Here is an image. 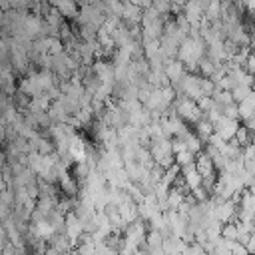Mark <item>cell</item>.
Instances as JSON below:
<instances>
[{"mask_svg": "<svg viewBox=\"0 0 255 255\" xmlns=\"http://www.w3.org/2000/svg\"><path fill=\"white\" fill-rule=\"evenodd\" d=\"M2 26H4V12L0 10V28H2Z\"/></svg>", "mask_w": 255, "mask_h": 255, "instance_id": "obj_21", "label": "cell"}, {"mask_svg": "<svg viewBox=\"0 0 255 255\" xmlns=\"http://www.w3.org/2000/svg\"><path fill=\"white\" fill-rule=\"evenodd\" d=\"M193 159H195V155H193L191 151H187V149H183V151H179V153H173V161H175V165H179V167L193 163Z\"/></svg>", "mask_w": 255, "mask_h": 255, "instance_id": "obj_16", "label": "cell"}, {"mask_svg": "<svg viewBox=\"0 0 255 255\" xmlns=\"http://www.w3.org/2000/svg\"><path fill=\"white\" fill-rule=\"evenodd\" d=\"M203 56H205V44H203V40L201 38H187L185 36L181 40L179 48H177L175 60H179L185 66V70H189V74H191V72H195L197 62Z\"/></svg>", "mask_w": 255, "mask_h": 255, "instance_id": "obj_1", "label": "cell"}, {"mask_svg": "<svg viewBox=\"0 0 255 255\" xmlns=\"http://www.w3.org/2000/svg\"><path fill=\"white\" fill-rule=\"evenodd\" d=\"M229 94H231V100L237 104V102H241L243 98H247L251 94V86L249 84H237L229 90Z\"/></svg>", "mask_w": 255, "mask_h": 255, "instance_id": "obj_14", "label": "cell"}, {"mask_svg": "<svg viewBox=\"0 0 255 255\" xmlns=\"http://www.w3.org/2000/svg\"><path fill=\"white\" fill-rule=\"evenodd\" d=\"M211 126H213V133L215 135H219L223 141H231L233 135H235V131H237V128H239V120H229V118L221 116Z\"/></svg>", "mask_w": 255, "mask_h": 255, "instance_id": "obj_3", "label": "cell"}, {"mask_svg": "<svg viewBox=\"0 0 255 255\" xmlns=\"http://www.w3.org/2000/svg\"><path fill=\"white\" fill-rule=\"evenodd\" d=\"M64 235L70 239L72 245H76L80 241V237L84 235V227H82V221L76 217L74 211L66 213L64 215Z\"/></svg>", "mask_w": 255, "mask_h": 255, "instance_id": "obj_4", "label": "cell"}, {"mask_svg": "<svg viewBox=\"0 0 255 255\" xmlns=\"http://www.w3.org/2000/svg\"><path fill=\"white\" fill-rule=\"evenodd\" d=\"M253 112H255V94L251 92L247 98H243L241 102H237V116H239V122L253 118Z\"/></svg>", "mask_w": 255, "mask_h": 255, "instance_id": "obj_11", "label": "cell"}, {"mask_svg": "<svg viewBox=\"0 0 255 255\" xmlns=\"http://www.w3.org/2000/svg\"><path fill=\"white\" fill-rule=\"evenodd\" d=\"M42 255H62V253H58V251H56V249H52V247H46Z\"/></svg>", "mask_w": 255, "mask_h": 255, "instance_id": "obj_20", "label": "cell"}, {"mask_svg": "<svg viewBox=\"0 0 255 255\" xmlns=\"http://www.w3.org/2000/svg\"><path fill=\"white\" fill-rule=\"evenodd\" d=\"M179 177H181L183 185L187 187V191H193V189H197L201 185V177H199V173H197V169H195L193 163L179 167Z\"/></svg>", "mask_w": 255, "mask_h": 255, "instance_id": "obj_7", "label": "cell"}, {"mask_svg": "<svg viewBox=\"0 0 255 255\" xmlns=\"http://www.w3.org/2000/svg\"><path fill=\"white\" fill-rule=\"evenodd\" d=\"M193 126H195V128H193V133H195L201 141H205V139L213 133V126H211V122H207L205 118H199Z\"/></svg>", "mask_w": 255, "mask_h": 255, "instance_id": "obj_12", "label": "cell"}, {"mask_svg": "<svg viewBox=\"0 0 255 255\" xmlns=\"http://www.w3.org/2000/svg\"><path fill=\"white\" fill-rule=\"evenodd\" d=\"M229 253L231 255H249L247 249L243 247V243H239V241H229Z\"/></svg>", "mask_w": 255, "mask_h": 255, "instance_id": "obj_18", "label": "cell"}, {"mask_svg": "<svg viewBox=\"0 0 255 255\" xmlns=\"http://www.w3.org/2000/svg\"><path fill=\"white\" fill-rule=\"evenodd\" d=\"M0 201H2V203H6L8 207H14V203H16V201H14V193H12L10 189L0 191Z\"/></svg>", "mask_w": 255, "mask_h": 255, "instance_id": "obj_19", "label": "cell"}, {"mask_svg": "<svg viewBox=\"0 0 255 255\" xmlns=\"http://www.w3.org/2000/svg\"><path fill=\"white\" fill-rule=\"evenodd\" d=\"M223 116L229 118V120H239V116H237V104L231 102V104L223 106Z\"/></svg>", "mask_w": 255, "mask_h": 255, "instance_id": "obj_17", "label": "cell"}, {"mask_svg": "<svg viewBox=\"0 0 255 255\" xmlns=\"http://www.w3.org/2000/svg\"><path fill=\"white\" fill-rule=\"evenodd\" d=\"M116 211H118V215H120V219L124 221V223H131V221H135L139 215H137V203L129 197V195H126L118 205H116Z\"/></svg>", "mask_w": 255, "mask_h": 255, "instance_id": "obj_5", "label": "cell"}, {"mask_svg": "<svg viewBox=\"0 0 255 255\" xmlns=\"http://www.w3.org/2000/svg\"><path fill=\"white\" fill-rule=\"evenodd\" d=\"M48 4H50L64 20H66V18L74 20L76 14H78V4H76L74 0H48Z\"/></svg>", "mask_w": 255, "mask_h": 255, "instance_id": "obj_8", "label": "cell"}, {"mask_svg": "<svg viewBox=\"0 0 255 255\" xmlns=\"http://www.w3.org/2000/svg\"><path fill=\"white\" fill-rule=\"evenodd\" d=\"M46 243H50L48 247H52V249H56L58 253H62V255H68L70 251H72V243H70V239L64 235V233H52L48 239H46Z\"/></svg>", "mask_w": 255, "mask_h": 255, "instance_id": "obj_10", "label": "cell"}, {"mask_svg": "<svg viewBox=\"0 0 255 255\" xmlns=\"http://www.w3.org/2000/svg\"><path fill=\"white\" fill-rule=\"evenodd\" d=\"M56 187H58V191H62L66 197H76V195H78V189H80L78 181L70 175V171H66V173H62V175L58 177Z\"/></svg>", "mask_w": 255, "mask_h": 255, "instance_id": "obj_9", "label": "cell"}, {"mask_svg": "<svg viewBox=\"0 0 255 255\" xmlns=\"http://www.w3.org/2000/svg\"><path fill=\"white\" fill-rule=\"evenodd\" d=\"M169 108H171L185 124H195L199 118H203V114L199 112V108L195 106V102L189 100V98H185V96H175V100L171 102Z\"/></svg>", "mask_w": 255, "mask_h": 255, "instance_id": "obj_2", "label": "cell"}, {"mask_svg": "<svg viewBox=\"0 0 255 255\" xmlns=\"http://www.w3.org/2000/svg\"><path fill=\"white\" fill-rule=\"evenodd\" d=\"M163 74H165V78L169 80V86H173V84H177L185 74H187V70H185V66L179 62V60H167L165 64H163Z\"/></svg>", "mask_w": 255, "mask_h": 255, "instance_id": "obj_6", "label": "cell"}, {"mask_svg": "<svg viewBox=\"0 0 255 255\" xmlns=\"http://www.w3.org/2000/svg\"><path fill=\"white\" fill-rule=\"evenodd\" d=\"M221 239L237 241V227H235V221H229V223H223V225H221Z\"/></svg>", "mask_w": 255, "mask_h": 255, "instance_id": "obj_15", "label": "cell"}, {"mask_svg": "<svg viewBox=\"0 0 255 255\" xmlns=\"http://www.w3.org/2000/svg\"><path fill=\"white\" fill-rule=\"evenodd\" d=\"M219 12H221V0H209L205 12H203V18L211 24L215 20H219Z\"/></svg>", "mask_w": 255, "mask_h": 255, "instance_id": "obj_13", "label": "cell"}]
</instances>
